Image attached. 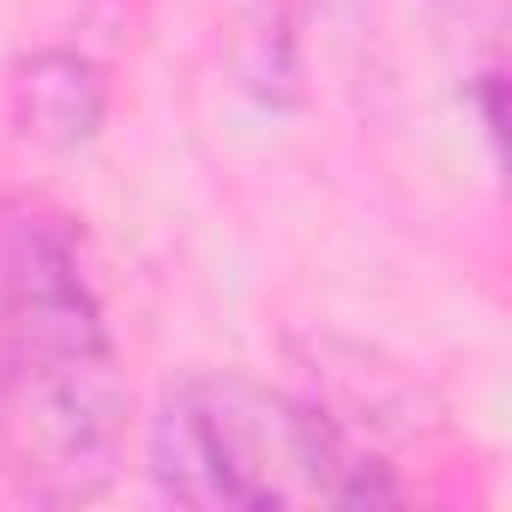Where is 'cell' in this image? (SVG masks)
I'll list each match as a JSON object with an SVG mask.
<instances>
[{
    "label": "cell",
    "mask_w": 512,
    "mask_h": 512,
    "mask_svg": "<svg viewBox=\"0 0 512 512\" xmlns=\"http://www.w3.org/2000/svg\"><path fill=\"white\" fill-rule=\"evenodd\" d=\"M127 368L61 217L0 205V434L37 500H91L127 446Z\"/></svg>",
    "instance_id": "obj_1"
},
{
    "label": "cell",
    "mask_w": 512,
    "mask_h": 512,
    "mask_svg": "<svg viewBox=\"0 0 512 512\" xmlns=\"http://www.w3.org/2000/svg\"><path fill=\"white\" fill-rule=\"evenodd\" d=\"M151 476L193 512L392 506L398 482L338 416L253 374H193L151 416Z\"/></svg>",
    "instance_id": "obj_2"
},
{
    "label": "cell",
    "mask_w": 512,
    "mask_h": 512,
    "mask_svg": "<svg viewBox=\"0 0 512 512\" xmlns=\"http://www.w3.org/2000/svg\"><path fill=\"white\" fill-rule=\"evenodd\" d=\"M7 115L25 145L79 151L109 121V73L79 49H31L25 61H13Z\"/></svg>",
    "instance_id": "obj_3"
},
{
    "label": "cell",
    "mask_w": 512,
    "mask_h": 512,
    "mask_svg": "<svg viewBox=\"0 0 512 512\" xmlns=\"http://www.w3.org/2000/svg\"><path fill=\"white\" fill-rule=\"evenodd\" d=\"M470 103H476V115H482L488 145L500 151V145H506V67H500V61H488V67L470 79Z\"/></svg>",
    "instance_id": "obj_4"
}]
</instances>
